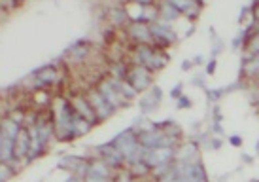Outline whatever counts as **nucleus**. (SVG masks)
Here are the masks:
<instances>
[{"label": "nucleus", "instance_id": "f257e3e1", "mask_svg": "<svg viewBox=\"0 0 259 182\" xmlns=\"http://www.w3.org/2000/svg\"><path fill=\"white\" fill-rule=\"evenodd\" d=\"M72 122H74V108L65 99H57L55 101V135H57V138L68 140V138L74 137Z\"/></svg>", "mask_w": 259, "mask_h": 182}, {"label": "nucleus", "instance_id": "f03ea898", "mask_svg": "<svg viewBox=\"0 0 259 182\" xmlns=\"http://www.w3.org/2000/svg\"><path fill=\"white\" fill-rule=\"evenodd\" d=\"M19 133H21V127H19V124L17 122H14V120H10V118H6L4 122H2V144H0V148H2V161H12L14 160V154H15V140H17V137H19Z\"/></svg>", "mask_w": 259, "mask_h": 182}, {"label": "nucleus", "instance_id": "7ed1b4c3", "mask_svg": "<svg viewBox=\"0 0 259 182\" xmlns=\"http://www.w3.org/2000/svg\"><path fill=\"white\" fill-rule=\"evenodd\" d=\"M176 156L174 154L172 146H159V148H146L144 154V163L148 167L159 169V171H166L168 169V163L172 161V158Z\"/></svg>", "mask_w": 259, "mask_h": 182}, {"label": "nucleus", "instance_id": "20e7f679", "mask_svg": "<svg viewBox=\"0 0 259 182\" xmlns=\"http://www.w3.org/2000/svg\"><path fill=\"white\" fill-rule=\"evenodd\" d=\"M150 30H151V37H153V42H157V44L168 46L176 42V32L172 30V27L168 23L161 21V19L150 23Z\"/></svg>", "mask_w": 259, "mask_h": 182}, {"label": "nucleus", "instance_id": "39448f33", "mask_svg": "<svg viewBox=\"0 0 259 182\" xmlns=\"http://www.w3.org/2000/svg\"><path fill=\"white\" fill-rule=\"evenodd\" d=\"M170 135H166L161 129H151V131L140 133L138 142L144 146V148H159V146H170L174 138H168Z\"/></svg>", "mask_w": 259, "mask_h": 182}, {"label": "nucleus", "instance_id": "423d86ee", "mask_svg": "<svg viewBox=\"0 0 259 182\" xmlns=\"http://www.w3.org/2000/svg\"><path fill=\"white\" fill-rule=\"evenodd\" d=\"M127 82H129L137 91H144V89H148L151 86V72L146 68V66L138 65L129 70V74H127Z\"/></svg>", "mask_w": 259, "mask_h": 182}, {"label": "nucleus", "instance_id": "0eeeda50", "mask_svg": "<svg viewBox=\"0 0 259 182\" xmlns=\"http://www.w3.org/2000/svg\"><path fill=\"white\" fill-rule=\"evenodd\" d=\"M97 91H99V93L102 95V97H104V101L108 102L110 106H112V108H119V106H121L123 102H125V99H123V95L119 93V91H117V89H115V86L114 84H112V80H104L101 84V86H99V89H97Z\"/></svg>", "mask_w": 259, "mask_h": 182}, {"label": "nucleus", "instance_id": "6e6552de", "mask_svg": "<svg viewBox=\"0 0 259 182\" xmlns=\"http://www.w3.org/2000/svg\"><path fill=\"white\" fill-rule=\"evenodd\" d=\"M129 34L133 40H137L140 46H150L153 44V37H151L150 25L144 21H133L129 25Z\"/></svg>", "mask_w": 259, "mask_h": 182}, {"label": "nucleus", "instance_id": "1a4fd4ad", "mask_svg": "<svg viewBox=\"0 0 259 182\" xmlns=\"http://www.w3.org/2000/svg\"><path fill=\"white\" fill-rule=\"evenodd\" d=\"M87 101H89V104L93 106L95 114H97V118H99V120H106L108 116H112L114 108L110 106L108 102L104 101V97H102L97 89H95V91H89V95H87Z\"/></svg>", "mask_w": 259, "mask_h": 182}, {"label": "nucleus", "instance_id": "9d476101", "mask_svg": "<svg viewBox=\"0 0 259 182\" xmlns=\"http://www.w3.org/2000/svg\"><path fill=\"white\" fill-rule=\"evenodd\" d=\"M161 99H163V91H161V88H151L148 93L138 101V106H140V110L144 112V114H148V112H153V110L159 106V102H161Z\"/></svg>", "mask_w": 259, "mask_h": 182}, {"label": "nucleus", "instance_id": "9b49d317", "mask_svg": "<svg viewBox=\"0 0 259 182\" xmlns=\"http://www.w3.org/2000/svg\"><path fill=\"white\" fill-rule=\"evenodd\" d=\"M72 108H74V112H76L78 116L85 118L89 124H95V122L99 120V118H97V114H95L93 106L89 104V101H87L85 97H74Z\"/></svg>", "mask_w": 259, "mask_h": 182}, {"label": "nucleus", "instance_id": "f8f14e48", "mask_svg": "<svg viewBox=\"0 0 259 182\" xmlns=\"http://www.w3.org/2000/svg\"><path fill=\"white\" fill-rule=\"evenodd\" d=\"M29 152H30V133H29V129H21L19 137H17V140H15L14 158L23 160V158L29 156Z\"/></svg>", "mask_w": 259, "mask_h": 182}, {"label": "nucleus", "instance_id": "ddd939ff", "mask_svg": "<svg viewBox=\"0 0 259 182\" xmlns=\"http://www.w3.org/2000/svg\"><path fill=\"white\" fill-rule=\"evenodd\" d=\"M101 154H102V158H104V163H106L108 167H119L121 161L125 160L121 154L117 152V148H115L114 144L101 146Z\"/></svg>", "mask_w": 259, "mask_h": 182}, {"label": "nucleus", "instance_id": "4468645a", "mask_svg": "<svg viewBox=\"0 0 259 182\" xmlns=\"http://www.w3.org/2000/svg\"><path fill=\"white\" fill-rule=\"evenodd\" d=\"M34 80H36L38 86H50L53 82L57 80V70H55V66L53 65H48L36 70L34 72Z\"/></svg>", "mask_w": 259, "mask_h": 182}, {"label": "nucleus", "instance_id": "2eb2a0df", "mask_svg": "<svg viewBox=\"0 0 259 182\" xmlns=\"http://www.w3.org/2000/svg\"><path fill=\"white\" fill-rule=\"evenodd\" d=\"M159 17H161V21H165V23L170 25L174 19H178V17H180V12L174 8L172 2H163V4L159 6Z\"/></svg>", "mask_w": 259, "mask_h": 182}, {"label": "nucleus", "instance_id": "dca6fc26", "mask_svg": "<svg viewBox=\"0 0 259 182\" xmlns=\"http://www.w3.org/2000/svg\"><path fill=\"white\" fill-rule=\"evenodd\" d=\"M59 165H61V169L65 167V169H68V171H79V173L85 171L87 173V169H85L87 165L79 160V158H76V156H65V158H61Z\"/></svg>", "mask_w": 259, "mask_h": 182}, {"label": "nucleus", "instance_id": "f3484780", "mask_svg": "<svg viewBox=\"0 0 259 182\" xmlns=\"http://www.w3.org/2000/svg\"><path fill=\"white\" fill-rule=\"evenodd\" d=\"M91 125L85 118L78 116L76 112H74V122H72V131H74V137H79V135H85L89 129H91Z\"/></svg>", "mask_w": 259, "mask_h": 182}, {"label": "nucleus", "instance_id": "a211bd4d", "mask_svg": "<svg viewBox=\"0 0 259 182\" xmlns=\"http://www.w3.org/2000/svg\"><path fill=\"white\" fill-rule=\"evenodd\" d=\"M87 53H89V44H87V42H78V44H74L72 48L68 50V57L74 59V61H81Z\"/></svg>", "mask_w": 259, "mask_h": 182}, {"label": "nucleus", "instance_id": "6ab92c4d", "mask_svg": "<svg viewBox=\"0 0 259 182\" xmlns=\"http://www.w3.org/2000/svg\"><path fill=\"white\" fill-rule=\"evenodd\" d=\"M180 161H197V148L195 144H186L182 148V154H178Z\"/></svg>", "mask_w": 259, "mask_h": 182}, {"label": "nucleus", "instance_id": "aec40b11", "mask_svg": "<svg viewBox=\"0 0 259 182\" xmlns=\"http://www.w3.org/2000/svg\"><path fill=\"white\" fill-rule=\"evenodd\" d=\"M112 19H114L115 25H121V23L127 19V12H125V8H115V10H112Z\"/></svg>", "mask_w": 259, "mask_h": 182}, {"label": "nucleus", "instance_id": "412c9836", "mask_svg": "<svg viewBox=\"0 0 259 182\" xmlns=\"http://www.w3.org/2000/svg\"><path fill=\"white\" fill-rule=\"evenodd\" d=\"M85 182H110V176L95 175V173H85Z\"/></svg>", "mask_w": 259, "mask_h": 182}, {"label": "nucleus", "instance_id": "4be33fe9", "mask_svg": "<svg viewBox=\"0 0 259 182\" xmlns=\"http://www.w3.org/2000/svg\"><path fill=\"white\" fill-rule=\"evenodd\" d=\"M184 15H187V17H191V19H195V17L199 15V4H195V2H193V6L189 8V10H187V12H186Z\"/></svg>", "mask_w": 259, "mask_h": 182}, {"label": "nucleus", "instance_id": "5701e85b", "mask_svg": "<svg viewBox=\"0 0 259 182\" xmlns=\"http://www.w3.org/2000/svg\"><path fill=\"white\" fill-rule=\"evenodd\" d=\"M178 106H180V108H189V106H191L189 97H180V99H178Z\"/></svg>", "mask_w": 259, "mask_h": 182}, {"label": "nucleus", "instance_id": "b1692460", "mask_svg": "<svg viewBox=\"0 0 259 182\" xmlns=\"http://www.w3.org/2000/svg\"><path fill=\"white\" fill-rule=\"evenodd\" d=\"M216 65H218V63H216V57H214L208 63V65H206V74H212V72H214V70H216Z\"/></svg>", "mask_w": 259, "mask_h": 182}, {"label": "nucleus", "instance_id": "393cba45", "mask_svg": "<svg viewBox=\"0 0 259 182\" xmlns=\"http://www.w3.org/2000/svg\"><path fill=\"white\" fill-rule=\"evenodd\" d=\"M2 171H4V173H2V182H6L8 178H10V175H12V171L8 169V165H4V167H2Z\"/></svg>", "mask_w": 259, "mask_h": 182}, {"label": "nucleus", "instance_id": "a878e982", "mask_svg": "<svg viewBox=\"0 0 259 182\" xmlns=\"http://www.w3.org/2000/svg\"><path fill=\"white\" fill-rule=\"evenodd\" d=\"M191 66H193V61H191V59H186V63H182V68H184V70H189Z\"/></svg>", "mask_w": 259, "mask_h": 182}, {"label": "nucleus", "instance_id": "bb28decb", "mask_svg": "<svg viewBox=\"0 0 259 182\" xmlns=\"http://www.w3.org/2000/svg\"><path fill=\"white\" fill-rule=\"evenodd\" d=\"M180 89H182V84H178V86H174V89H172V97H180Z\"/></svg>", "mask_w": 259, "mask_h": 182}, {"label": "nucleus", "instance_id": "cd10ccee", "mask_svg": "<svg viewBox=\"0 0 259 182\" xmlns=\"http://www.w3.org/2000/svg\"><path fill=\"white\" fill-rule=\"evenodd\" d=\"M117 182H131V178H129V175L125 173V175H121L119 178H117Z\"/></svg>", "mask_w": 259, "mask_h": 182}, {"label": "nucleus", "instance_id": "c85d7f7f", "mask_svg": "<svg viewBox=\"0 0 259 182\" xmlns=\"http://www.w3.org/2000/svg\"><path fill=\"white\" fill-rule=\"evenodd\" d=\"M202 59H204L202 55H197V57H193V65H201Z\"/></svg>", "mask_w": 259, "mask_h": 182}, {"label": "nucleus", "instance_id": "c756f323", "mask_svg": "<svg viewBox=\"0 0 259 182\" xmlns=\"http://www.w3.org/2000/svg\"><path fill=\"white\" fill-rule=\"evenodd\" d=\"M253 15H255V19H257V21H259V6L255 8V14H253Z\"/></svg>", "mask_w": 259, "mask_h": 182}, {"label": "nucleus", "instance_id": "7c9ffc66", "mask_svg": "<svg viewBox=\"0 0 259 182\" xmlns=\"http://www.w3.org/2000/svg\"><path fill=\"white\" fill-rule=\"evenodd\" d=\"M66 182H79V178H68Z\"/></svg>", "mask_w": 259, "mask_h": 182}]
</instances>
